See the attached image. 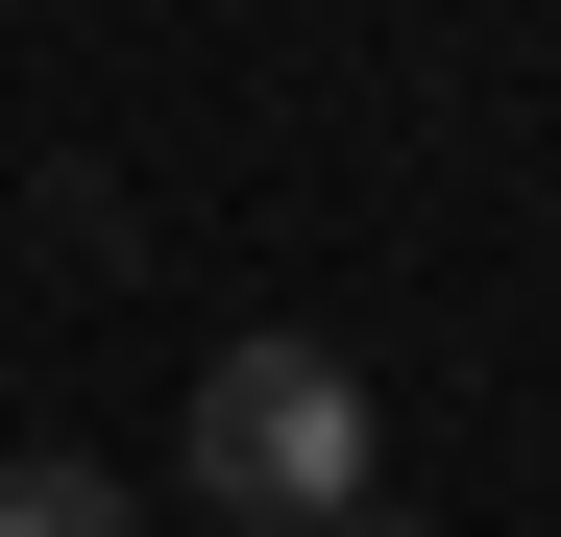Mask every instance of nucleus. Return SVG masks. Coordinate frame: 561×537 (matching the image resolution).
<instances>
[{"label": "nucleus", "instance_id": "f257e3e1", "mask_svg": "<svg viewBox=\"0 0 561 537\" xmlns=\"http://www.w3.org/2000/svg\"><path fill=\"white\" fill-rule=\"evenodd\" d=\"M171 465H196V513H244V537H366L391 513V439H366L342 342H220L196 415H171Z\"/></svg>", "mask_w": 561, "mask_h": 537}, {"label": "nucleus", "instance_id": "f03ea898", "mask_svg": "<svg viewBox=\"0 0 561 537\" xmlns=\"http://www.w3.org/2000/svg\"><path fill=\"white\" fill-rule=\"evenodd\" d=\"M0 537H147V513H123L99 465H0Z\"/></svg>", "mask_w": 561, "mask_h": 537}]
</instances>
